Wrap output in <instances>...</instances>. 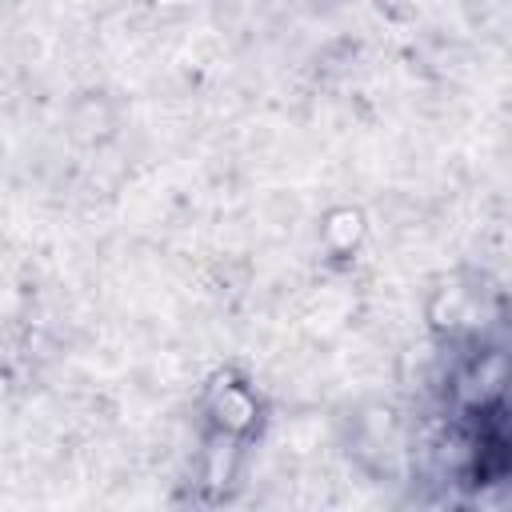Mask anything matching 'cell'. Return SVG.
Returning a JSON list of instances; mask_svg holds the SVG:
<instances>
[{
    "mask_svg": "<svg viewBox=\"0 0 512 512\" xmlns=\"http://www.w3.org/2000/svg\"><path fill=\"white\" fill-rule=\"evenodd\" d=\"M212 420L224 436H240L256 424V400L244 384H224L212 400Z\"/></svg>",
    "mask_w": 512,
    "mask_h": 512,
    "instance_id": "cell-1",
    "label": "cell"
}]
</instances>
